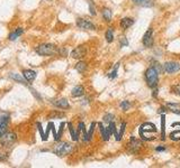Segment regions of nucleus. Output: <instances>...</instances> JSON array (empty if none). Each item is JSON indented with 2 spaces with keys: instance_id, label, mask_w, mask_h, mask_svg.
Returning <instances> with one entry per match:
<instances>
[{
  "instance_id": "obj_34",
  "label": "nucleus",
  "mask_w": 180,
  "mask_h": 168,
  "mask_svg": "<svg viewBox=\"0 0 180 168\" xmlns=\"http://www.w3.org/2000/svg\"><path fill=\"white\" fill-rule=\"evenodd\" d=\"M118 65H119V64H116V66H115V70H114V71H113V72L111 73V74H109V77H111V79H115V77H116V76H117V70H118Z\"/></svg>"
},
{
  "instance_id": "obj_19",
  "label": "nucleus",
  "mask_w": 180,
  "mask_h": 168,
  "mask_svg": "<svg viewBox=\"0 0 180 168\" xmlns=\"http://www.w3.org/2000/svg\"><path fill=\"white\" fill-rule=\"evenodd\" d=\"M133 1L142 7H152L153 6V0H133Z\"/></svg>"
},
{
  "instance_id": "obj_38",
  "label": "nucleus",
  "mask_w": 180,
  "mask_h": 168,
  "mask_svg": "<svg viewBox=\"0 0 180 168\" xmlns=\"http://www.w3.org/2000/svg\"><path fill=\"white\" fill-rule=\"evenodd\" d=\"M121 45H122V46H127V45H128L127 39H126L125 37H122L121 38Z\"/></svg>"
},
{
  "instance_id": "obj_2",
  "label": "nucleus",
  "mask_w": 180,
  "mask_h": 168,
  "mask_svg": "<svg viewBox=\"0 0 180 168\" xmlns=\"http://www.w3.org/2000/svg\"><path fill=\"white\" fill-rule=\"evenodd\" d=\"M35 52L37 53L39 56H53L56 53H59V49L56 48L54 44L51 43H45V44L38 45L37 47L35 48Z\"/></svg>"
},
{
  "instance_id": "obj_30",
  "label": "nucleus",
  "mask_w": 180,
  "mask_h": 168,
  "mask_svg": "<svg viewBox=\"0 0 180 168\" xmlns=\"http://www.w3.org/2000/svg\"><path fill=\"white\" fill-rule=\"evenodd\" d=\"M171 92L176 95H180V84H177V85H173L171 88Z\"/></svg>"
},
{
  "instance_id": "obj_41",
  "label": "nucleus",
  "mask_w": 180,
  "mask_h": 168,
  "mask_svg": "<svg viewBox=\"0 0 180 168\" xmlns=\"http://www.w3.org/2000/svg\"><path fill=\"white\" fill-rule=\"evenodd\" d=\"M156 151H164V150H166V148H164V147H156Z\"/></svg>"
},
{
  "instance_id": "obj_39",
  "label": "nucleus",
  "mask_w": 180,
  "mask_h": 168,
  "mask_svg": "<svg viewBox=\"0 0 180 168\" xmlns=\"http://www.w3.org/2000/svg\"><path fill=\"white\" fill-rule=\"evenodd\" d=\"M7 116H9V113H7V112H4V111H1V110H0V119H2V118L7 117Z\"/></svg>"
},
{
  "instance_id": "obj_5",
  "label": "nucleus",
  "mask_w": 180,
  "mask_h": 168,
  "mask_svg": "<svg viewBox=\"0 0 180 168\" xmlns=\"http://www.w3.org/2000/svg\"><path fill=\"white\" fill-rule=\"evenodd\" d=\"M16 139H17L16 134H14V132H5L0 137V144L5 146V147H9L16 141Z\"/></svg>"
},
{
  "instance_id": "obj_20",
  "label": "nucleus",
  "mask_w": 180,
  "mask_h": 168,
  "mask_svg": "<svg viewBox=\"0 0 180 168\" xmlns=\"http://www.w3.org/2000/svg\"><path fill=\"white\" fill-rule=\"evenodd\" d=\"M68 127H69V131H70V134H71L72 140L73 141H78V140H79V134H78L77 131H74V129H73L72 123H71V122H69V123H68Z\"/></svg>"
},
{
  "instance_id": "obj_21",
  "label": "nucleus",
  "mask_w": 180,
  "mask_h": 168,
  "mask_svg": "<svg viewBox=\"0 0 180 168\" xmlns=\"http://www.w3.org/2000/svg\"><path fill=\"white\" fill-rule=\"evenodd\" d=\"M76 70L79 73H83L87 70V63L86 62H78L76 64Z\"/></svg>"
},
{
  "instance_id": "obj_11",
  "label": "nucleus",
  "mask_w": 180,
  "mask_h": 168,
  "mask_svg": "<svg viewBox=\"0 0 180 168\" xmlns=\"http://www.w3.org/2000/svg\"><path fill=\"white\" fill-rule=\"evenodd\" d=\"M23 76L27 82H33L36 79V72L33 70H24L23 71Z\"/></svg>"
},
{
  "instance_id": "obj_24",
  "label": "nucleus",
  "mask_w": 180,
  "mask_h": 168,
  "mask_svg": "<svg viewBox=\"0 0 180 168\" xmlns=\"http://www.w3.org/2000/svg\"><path fill=\"white\" fill-rule=\"evenodd\" d=\"M125 128H126V123H122V126H121V130H119V132L117 134V136H116V140L117 141H119L122 139V137H123V134H124V132H125Z\"/></svg>"
},
{
  "instance_id": "obj_6",
  "label": "nucleus",
  "mask_w": 180,
  "mask_h": 168,
  "mask_svg": "<svg viewBox=\"0 0 180 168\" xmlns=\"http://www.w3.org/2000/svg\"><path fill=\"white\" fill-rule=\"evenodd\" d=\"M142 146V141L136 139L135 137H131V140H129V144H128V150L132 154H135L140 150V148Z\"/></svg>"
},
{
  "instance_id": "obj_8",
  "label": "nucleus",
  "mask_w": 180,
  "mask_h": 168,
  "mask_svg": "<svg viewBox=\"0 0 180 168\" xmlns=\"http://www.w3.org/2000/svg\"><path fill=\"white\" fill-rule=\"evenodd\" d=\"M163 70L167 73H176L180 71V64L177 62H167L163 64Z\"/></svg>"
},
{
  "instance_id": "obj_35",
  "label": "nucleus",
  "mask_w": 180,
  "mask_h": 168,
  "mask_svg": "<svg viewBox=\"0 0 180 168\" xmlns=\"http://www.w3.org/2000/svg\"><path fill=\"white\" fill-rule=\"evenodd\" d=\"M89 9H90V14L92 15V16H95L96 15V9H95L94 5H92L91 1H89Z\"/></svg>"
},
{
  "instance_id": "obj_23",
  "label": "nucleus",
  "mask_w": 180,
  "mask_h": 168,
  "mask_svg": "<svg viewBox=\"0 0 180 168\" xmlns=\"http://www.w3.org/2000/svg\"><path fill=\"white\" fill-rule=\"evenodd\" d=\"M103 17L105 18V20H106V21H111V9H108V8L104 9V10H103Z\"/></svg>"
},
{
  "instance_id": "obj_3",
  "label": "nucleus",
  "mask_w": 180,
  "mask_h": 168,
  "mask_svg": "<svg viewBox=\"0 0 180 168\" xmlns=\"http://www.w3.org/2000/svg\"><path fill=\"white\" fill-rule=\"evenodd\" d=\"M145 79H146V83L150 88H156L158 83H159V73L156 70L154 66H151L149 69L146 70L145 72Z\"/></svg>"
},
{
  "instance_id": "obj_40",
  "label": "nucleus",
  "mask_w": 180,
  "mask_h": 168,
  "mask_svg": "<svg viewBox=\"0 0 180 168\" xmlns=\"http://www.w3.org/2000/svg\"><path fill=\"white\" fill-rule=\"evenodd\" d=\"M168 112V110L166 109V108H160L159 110H158V113H167Z\"/></svg>"
},
{
  "instance_id": "obj_29",
  "label": "nucleus",
  "mask_w": 180,
  "mask_h": 168,
  "mask_svg": "<svg viewBox=\"0 0 180 168\" xmlns=\"http://www.w3.org/2000/svg\"><path fill=\"white\" fill-rule=\"evenodd\" d=\"M64 122H61V124H60V129H59V132L56 134V138H55V141H59L60 138H61V136H62V132H63V127H64Z\"/></svg>"
},
{
  "instance_id": "obj_31",
  "label": "nucleus",
  "mask_w": 180,
  "mask_h": 168,
  "mask_svg": "<svg viewBox=\"0 0 180 168\" xmlns=\"http://www.w3.org/2000/svg\"><path fill=\"white\" fill-rule=\"evenodd\" d=\"M121 108L124 111H127L129 108H131V103L128 102V101H123V102L121 103Z\"/></svg>"
},
{
  "instance_id": "obj_4",
  "label": "nucleus",
  "mask_w": 180,
  "mask_h": 168,
  "mask_svg": "<svg viewBox=\"0 0 180 168\" xmlns=\"http://www.w3.org/2000/svg\"><path fill=\"white\" fill-rule=\"evenodd\" d=\"M73 147L69 142H59V144L56 145L54 149H53V152L58 156H66V155H69L71 151H72Z\"/></svg>"
},
{
  "instance_id": "obj_25",
  "label": "nucleus",
  "mask_w": 180,
  "mask_h": 168,
  "mask_svg": "<svg viewBox=\"0 0 180 168\" xmlns=\"http://www.w3.org/2000/svg\"><path fill=\"white\" fill-rule=\"evenodd\" d=\"M106 39H107L108 43H111L114 39V33H113L111 28H108V30L106 31Z\"/></svg>"
},
{
  "instance_id": "obj_22",
  "label": "nucleus",
  "mask_w": 180,
  "mask_h": 168,
  "mask_svg": "<svg viewBox=\"0 0 180 168\" xmlns=\"http://www.w3.org/2000/svg\"><path fill=\"white\" fill-rule=\"evenodd\" d=\"M95 127H96V123H95V122H92V123H91V126H90L89 131L87 132V137H86V139H84V141H89L90 139H91V137H92V134H94V131H95Z\"/></svg>"
},
{
  "instance_id": "obj_7",
  "label": "nucleus",
  "mask_w": 180,
  "mask_h": 168,
  "mask_svg": "<svg viewBox=\"0 0 180 168\" xmlns=\"http://www.w3.org/2000/svg\"><path fill=\"white\" fill-rule=\"evenodd\" d=\"M77 26L79 28H81V29H86V30H95L96 29V26L91 21L82 19V18H79L77 20Z\"/></svg>"
},
{
  "instance_id": "obj_26",
  "label": "nucleus",
  "mask_w": 180,
  "mask_h": 168,
  "mask_svg": "<svg viewBox=\"0 0 180 168\" xmlns=\"http://www.w3.org/2000/svg\"><path fill=\"white\" fill-rule=\"evenodd\" d=\"M63 117H64V113L59 112V111H53L52 113L49 116L50 119H54V118H63Z\"/></svg>"
},
{
  "instance_id": "obj_18",
  "label": "nucleus",
  "mask_w": 180,
  "mask_h": 168,
  "mask_svg": "<svg viewBox=\"0 0 180 168\" xmlns=\"http://www.w3.org/2000/svg\"><path fill=\"white\" fill-rule=\"evenodd\" d=\"M98 126H99V130H100V132H101L103 139H104L105 141H107L108 139H109V137H111V134L108 132L107 128H105L104 126H103V123H98Z\"/></svg>"
},
{
  "instance_id": "obj_28",
  "label": "nucleus",
  "mask_w": 180,
  "mask_h": 168,
  "mask_svg": "<svg viewBox=\"0 0 180 168\" xmlns=\"http://www.w3.org/2000/svg\"><path fill=\"white\" fill-rule=\"evenodd\" d=\"M164 119H166V117H164V116H162V118H161V130H162V134H161V136H162L163 140L166 139V134H164V130H166V127H164Z\"/></svg>"
},
{
  "instance_id": "obj_12",
  "label": "nucleus",
  "mask_w": 180,
  "mask_h": 168,
  "mask_svg": "<svg viewBox=\"0 0 180 168\" xmlns=\"http://www.w3.org/2000/svg\"><path fill=\"white\" fill-rule=\"evenodd\" d=\"M8 122H9V116L2 118V119H0V137H1L5 132H7Z\"/></svg>"
},
{
  "instance_id": "obj_33",
  "label": "nucleus",
  "mask_w": 180,
  "mask_h": 168,
  "mask_svg": "<svg viewBox=\"0 0 180 168\" xmlns=\"http://www.w3.org/2000/svg\"><path fill=\"white\" fill-rule=\"evenodd\" d=\"M113 119H114V114H111V113L106 114V116L104 117L105 122H111V121H113Z\"/></svg>"
},
{
  "instance_id": "obj_27",
  "label": "nucleus",
  "mask_w": 180,
  "mask_h": 168,
  "mask_svg": "<svg viewBox=\"0 0 180 168\" xmlns=\"http://www.w3.org/2000/svg\"><path fill=\"white\" fill-rule=\"evenodd\" d=\"M170 138H171V140H179L180 139V130L179 131H173L170 134Z\"/></svg>"
},
{
  "instance_id": "obj_32",
  "label": "nucleus",
  "mask_w": 180,
  "mask_h": 168,
  "mask_svg": "<svg viewBox=\"0 0 180 168\" xmlns=\"http://www.w3.org/2000/svg\"><path fill=\"white\" fill-rule=\"evenodd\" d=\"M37 129H38V131H39V134H41V137H42V140L44 141V139H45V132L43 131V129H42V124L39 123V122H37Z\"/></svg>"
},
{
  "instance_id": "obj_37",
  "label": "nucleus",
  "mask_w": 180,
  "mask_h": 168,
  "mask_svg": "<svg viewBox=\"0 0 180 168\" xmlns=\"http://www.w3.org/2000/svg\"><path fill=\"white\" fill-rule=\"evenodd\" d=\"M59 53L62 55V56H66V54H68V51H66V48L62 47V48H60V49H59Z\"/></svg>"
},
{
  "instance_id": "obj_10",
  "label": "nucleus",
  "mask_w": 180,
  "mask_h": 168,
  "mask_svg": "<svg viewBox=\"0 0 180 168\" xmlns=\"http://www.w3.org/2000/svg\"><path fill=\"white\" fill-rule=\"evenodd\" d=\"M152 34H153V31L152 29L150 28L149 30L146 31L145 34H144V36H143V45L145 46V47H151L153 45V38H152Z\"/></svg>"
},
{
  "instance_id": "obj_42",
  "label": "nucleus",
  "mask_w": 180,
  "mask_h": 168,
  "mask_svg": "<svg viewBox=\"0 0 180 168\" xmlns=\"http://www.w3.org/2000/svg\"><path fill=\"white\" fill-rule=\"evenodd\" d=\"M171 111H172L173 113H177V114H180V111H179V110H177V109H171Z\"/></svg>"
},
{
  "instance_id": "obj_17",
  "label": "nucleus",
  "mask_w": 180,
  "mask_h": 168,
  "mask_svg": "<svg viewBox=\"0 0 180 168\" xmlns=\"http://www.w3.org/2000/svg\"><path fill=\"white\" fill-rule=\"evenodd\" d=\"M10 79L16 81V82L21 83V84H27V81L25 80L24 76H21V74H16V73H13L10 74Z\"/></svg>"
},
{
  "instance_id": "obj_1",
  "label": "nucleus",
  "mask_w": 180,
  "mask_h": 168,
  "mask_svg": "<svg viewBox=\"0 0 180 168\" xmlns=\"http://www.w3.org/2000/svg\"><path fill=\"white\" fill-rule=\"evenodd\" d=\"M158 134V129L153 123L145 122L140 127V136L144 140H154Z\"/></svg>"
},
{
  "instance_id": "obj_14",
  "label": "nucleus",
  "mask_w": 180,
  "mask_h": 168,
  "mask_svg": "<svg viewBox=\"0 0 180 168\" xmlns=\"http://www.w3.org/2000/svg\"><path fill=\"white\" fill-rule=\"evenodd\" d=\"M84 94V89H83V86L81 85H77L74 86L72 89V92H71V95L73 98H79V96L83 95Z\"/></svg>"
},
{
  "instance_id": "obj_15",
  "label": "nucleus",
  "mask_w": 180,
  "mask_h": 168,
  "mask_svg": "<svg viewBox=\"0 0 180 168\" xmlns=\"http://www.w3.org/2000/svg\"><path fill=\"white\" fill-rule=\"evenodd\" d=\"M23 33H24V29H23V28H21V27L16 28V30H14L13 33L9 34V39H10V41H16Z\"/></svg>"
},
{
  "instance_id": "obj_13",
  "label": "nucleus",
  "mask_w": 180,
  "mask_h": 168,
  "mask_svg": "<svg viewBox=\"0 0 180 168\" xmlns=\"http://www.w3.org/2000/svg\"><path fill=\"white\" fill-rule=\"evenodd\" d=\"M52 103L56 106V108H60V109H69L70 108V104L66 99L56 100V101H53Z\"/></svg>"
},
{
  "instance_id": "obj_16",
  "label": "nucleus",
  "mask_w": 180,
  "mask_h": 168,
  "mask_svg": "<svg viewBox=\"0 0 180 168\" xmlns=\"http://www.w3.org/2000/svg\"><path fill=\"white\" fill-rule=\"evenodd\" d=\"M134 24V20L131 19V18H123L121 20V27L123 29H127L132 26V25Z\"/></svg>"
},
{
  "instance_id": "obj_36",
  "label": "nucleus",
  "mask_w": 180,
  "mask_h": 168,
  "mask_svg": "<svg viewBox=\"0 0 180 168\" xmlns=\"http://www.w3.org/2000/svg\"><path fill=\"white\" fill-rule=\"evenodd\" d=\"M50 124H51V131L53 132V137H54V140H55L56 138V130H55V126H54V123L53 122H50Z\"/></svg>"
},
{
  "instance_id": "obj_9",
  "label": "nucleus",
  "mask_w": 180,
  "mask_h": 168,
  "mask_svg": "<svg viewBox=\"0 0 180 168\" xmlns=\"http://www.w3.org/2000/svg\"><path fill=\"white\" fill-rule=\"evenodd\" d=\"M86 54H87L86 46H79V47L74 48V49L71 52V57L76 59H79L84 57V55Z\"/></svg>"
}]
</instances>
